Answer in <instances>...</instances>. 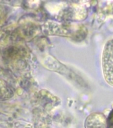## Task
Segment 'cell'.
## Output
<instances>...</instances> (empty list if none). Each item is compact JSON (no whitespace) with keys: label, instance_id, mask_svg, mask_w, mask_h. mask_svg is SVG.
<instances>
[{"label":"cell","instance_id":"1","mask_svg":"<svg viewBox=\"0 0 113 128\" xmlns=\"http://www.w3.org/2000/svg\"><path fill=\"white\" fill-rule=\"evenodd\" d=\"M102 70L107 84L113 87V39L108 40L102 54Z\"/></svg>","mask_w":113,"mask_h":128},{"label":"cell","instance_id":"2","mask_svg":"<svg viewBox=\"0 0 113 128\" xmlns=\"http://www.w3.org/2000/svg\"><path fill=\"white\" fill-rule=\"evenodd\" d=\"M105 118L101 114H93L87 120V128H105Z\"/></svg>","mask_w":113,"mask_h":128}]
</instances>
